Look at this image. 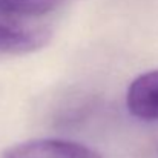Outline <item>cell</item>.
Returning a JSON list of instances; mask_svg holds the SVG:
<instances>
[{
    "label": "cell",
    "instance_id": "obj_1",
    "mask_svg": "<svg viewBox=\"0 0 158 158\" xmlns=\"http://www.w3.org/2000/svg\"><path fill=\"white\" fill-rule=\"evenodd\" d=\"M52 37L49 20L32 19L0 6V52L26 55L48 45Z\"/></svg>",
    "mask_w": 158,
    "mask_h": 158
},
{
    "label": "cell",
    "instance_id": "obj_2",
    "mask_svg": "<svg viewBox=\"0 0 158 158\" xmlns=\"http://www.w3.org/2000/svg\"><path fill=\"white\" fill-rule=\"evenodd\" d=\"M2 158H103L100 152L75 141L34 138L6 148Z\"/></svg>",
    "mask_w": 158,
    "mask_h": 158
},
{
    "label": "cell",
    "instance_id": "obj_3",
    "mask_svg": "<svg viewBox=\"0 0 158 158\" xmlns=\"http://www.w3.org/2000/svg\"><path fill=\"white\" fill-rule=\"evenodd\" d=\"M126 106L135 118L158 121V69L138 75L129 85Z\"/></svg>",
    "mask_w": 158,
    "mask_h": 158
},
{
    "label": "cell",
    "instance_id": "obj_4",
    "mask_svg": "<svg viewBox=\"0 0 158 158\" xmlns=\"http://www.w3.org/2000/svg\"><path fill=\"white\" fill-rule=\"evenodd\" d=\"M61 5L63 0H0V6L5 9L42 20H49Z\"/></svg>",
    "mask_w": 158,
    "mask_h": 158
},
{
    "label": "cell",
    "instance_id": "obj_5",
    "mask_svg": "<svg viewBox=\"0 0 158 158\" xmlns=\"http://www.w3.org/2000/svg\"><path fill=\"white\" fill-rule=\"evenodd\" d=\"M154 154H155V155L158 157V143L155 144V146H154Z\"/></svg>",
    "mask_w": 158,
    "mask_h": 158
}]
</instances>
